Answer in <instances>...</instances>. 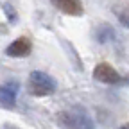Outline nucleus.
<instances>
[{
	"instance_id": "1",
	"label": "nucleus",
	"mask_w": 129,
	"mask_h": 129,
	"mask_svg": "<svg viewBox=\"0 0 129 129\" xmlns=\"http://www.w3.org/2000/svg\"><path fill=\"white\" fill-rule=\"evenodd\" d=\"M56 122L59 129H95L93 120L81 106L61 109L56 115Z\"/></svg>"
},
{
	"instance_id": "6",
	"label": "nucleus",
	"mask_w": 129,
	"mask_h": 129,
	"mask_svg": "<svg viewBox=\"0 0 129 129\" xmlns=\"http://www.w3.org/2000/svg\"><path fill=\"white\" fill-rule=\"evenodd\" d=\"M6 54L11 57H25L30 54V41L27 38H18L14 40L13 43L7 45L6 48Z\"/></svg>"
},
{
	"instance_id": "9",
	"label": "nucleus",
	"mask_w": 129,
	"mask_h": 129,
	"mask_svg": "<svg viewBox=\"0 0 129 129\" xmlns=\"http://www.w3.org/2000/svg\"><path fill=\"white\" fill-rule=\"evenodd\" d=\"M118 129H129V124H125V125H122V127H118Z\"/></svg>"
},
{
	"instance_id": "4",
	"label": "nucleus",
	"mask_w": 129,
	"mask_h": 129,
	"mask_svg": "<svg viewBox=\"0 0 129 129\" xmlns=\"http://www.w3.org/2000/svg\"><path fill=\"white\" fill-rule=\"evenodd\" d=\"M20 84L16 81H9V83L0 86V104L4 108H13L16 104V97H18Z\"/></svg>"
},
{
	"instance_id": "8",
	"label": "nucleus",
	"mask_w": 129,
	"mask_h": 129,
	"mask_svg": "<svg viewBox=\"0 0 129 129\" xmlns=\"http://www.w3.org/2000/svg\"><path fill=\"white\" fill-rule=\"evenodd\" d=\"M4 129H18L16 125H4Z\"/></svg>"
},
{
	"instance_id": "3",
	"label": "nucleus",
	"mask_w": 129,
	"mask_h": 129,
	"mask_svg": "<svg viewBox=\"0 0 129 129\" xmlns=\"http://www.w3.org/2000/svg\"><path fill=\"white\" fill-rule=\"evenodd\" d=\"M93 79L99 81V83H104V84H117L122 81L120 74L108 63H99L93 68Z\"/></svg>"
},
{
	"instance_id": "7",
	"label": "nucleus",
	"mask_w": 129,
	"mask_h": 129,
	"mask_svg": "<svg viewBox=\"0 0 129 129\" xmlns=\"http://www.w3.org/2000/svg\"><path fill=\"white\" fill-rule=\"evenodd\" d=\"M117 16H118L120 23H122L124 27H127V29H129V6H125V7H122V9H118V11H117Z\"/></svg>"
},
{
	"instance_id": "5",
	"label": "nucleus",
	"mask_w": 129,
	"mask_h": 129,
	"mask_svg": "<svg viewBox=\"0 0 129 129\" xmlns=\"http://www.w3.org/2000/svg\"><path fill=\"white\" fill-rule=\"evenodd\" d=\"M50 4L61 13L70 14V16H81L84 13L81 0H50Z\"/></svg>"
},
{
	"instance_id": "2",
	"label": "nucleus",
	"mask_w": 129,
	"mask_h": 129,
	"mask_svg": "<svg viewBox=\"0 0 129 129\" xmlns=\"http://www.w3.org/2000/svg\"><path fill=\"white\" fill-rule=\"evenodd\" d=\"M27 88L29 93L34 97H48L56 91V81L45 72L34 70L27 77Z\"/></svg>"
}]
</instances>
